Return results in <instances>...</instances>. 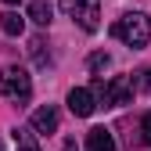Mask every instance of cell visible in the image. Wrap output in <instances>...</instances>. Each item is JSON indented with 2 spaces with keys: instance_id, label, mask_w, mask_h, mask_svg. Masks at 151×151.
I'll return each instance as SVG.
<instances>
[{
  "instance_id": "9c48e42d",
  "label": "cell",
  "mask_w": 151,
  "mask_h": 151,
  "mask_svg": "<svg viewBox=\"0 0 151 151\" xmlns=\"http://www.w3.org/2000/svg\"><path fill=\"white\" fill-rule=\"evenodd\" d=\"M11 133H14V144H18V151H40V144H36V133H32L29 126H14Z\"/></svg>"
},
{
  "instance_id": "8fae6325",
  "label": "cell",
  "mask_w": 151,
  "mask_h": 151,
  "mask_svg": "<svg viewBox=\"0 0 151 151\" xmlns=\"http://www.w3.org/2000/svg\"><path fill=\"white\" fill-rule=\"evenodd\" d=\"M43 47H47V43H43V36H36V40L29 43V50H32V61H36V65H47V61H50V54H47Z\"/></svg>"
},
{
  "instance_id": "30bf717a",
  "label": "cell",
  "mask_w": 151,
  "mask_h": 151,
  "mask_svg": "<svg viewBox=\"0 0 151 151\" xmlns=\"http://www.w3.org/2000/svg\"><path fill=\"white\" fill-rule=\"evenodd\" d=\"M50 14H54V7L47 4V0H32L29 4V18L36 25H50Z\"/></svg>"
},
{
  "instance_id": "5b68a950",
  "label": "cell",
  "mask_w": 151,
  "mask_h": 151,
  "mask_svg": "<svg viewBox=\"0 0 151 151\" xmlns=\"http://www.w3.org/2000/svg\"><path fill=\"white\" fill-rule=\"evenodd\" d=\"M93 108H97V101H93V93H90L86 86L68 90V111H72V115L86 119V115H93Z\"/></svg>"
},
{
  "instance_id": "277c9868",
  "label": "cell",
  "mask_w": 151,
  "mask_h": 151,
  "mask_svg": "<svg viewBox=\"0 0 151 151\" xmlns=\"http://www.w3.org/2000/svg\"><path fill=\"white\" fill-rule=\"evenodd\" d=\"M61 11L86 32L101 29V0H61Z\"/></svg>"
},
{
  "instance_id": "ba28073f",
  "label": "cell",
  "mask_w": 151,
  "mask_h": 151,
  "mask_svg": "<svg viewBox=\"0 0 151 151\" xmlns=\"http://www.w3.org/2000/svg\"><path fill=\"white\" fill-rule=\"evenodd\" d=\"M0 29H4L7 36H22V29H25V18L18 14V11H4V14H0Z\"/></svg>"
},
{
  "instance_id": "7c38bea8",
  "label": "cell",
  "mask_w": 151,
  "mask_h": 151,
  "mask_svg": "<svg viewBox=\"0 0 151 151\" xmlns=\"http://www.w3.org/2000/svg\"><path fill=\"white\" fill-rule=\"evenodd\" d=\"M108 65H111V58H108L104 50H97V54H90V72H104Z\"/></svg>"
},
{
  "instance_id": "52a82bcc",
  "label": "cell",
  "mask_w": 151,
  "mask_h": 151,
  "mask_svg": "<svg viewBox=\"0 0 151 151\" xmlns=\"http://www.w3.org/2000/svg\"><path fill=\"white\" fill-rule=\"evenodd\" d=\"M86 151H115V137L104 126H93L86 133Z\"/></svg>"
},
{
  "instance_id": "3957f363",
  "label": "cell",
  "mask_w": 151,
  "mask_h": 151,
  "mask_svg": "<svg viewBox=\"0 0 151 151\" xmlns=\"http://www.w3.org/2000/svg\"><path fill=\"white\" fill-rule=\"evenodd\" d=\"M0 93H4L7 101H14V104H25V101L32 97V79H29V72L18 68V65H7L4 72H0Z\"/></svg>"
},
{
  "instance_id": "7a4b0ae2",
  "label": "cell",
  "mask_w": 151,
  "mask_h": 151,
  "mask_svg": "<svg viewBox=\"0 0 151 151\" xmlns=\"http://www.w3.org/2000/svg\"><path fill=\"white\" fill-rule=\"evenodd\" d=\"M111 32H115L126 47H147V40H151V18L140 14V11H129V14H122L115 22Z\"/></svg>"
},
{
  "instance_id": "8992f818",
  "label": "cell",
  "mask_w": 151,
  "mask_h": 151,
  "mask_svg": "<svg viewBox=\"0 0 151 151\" xmlns=\"http://www.w3.org/2000/svg\"><path fill=\"white\" fill-rule=\"evenodd\" d=\"M29 129H32V133H54V129H58V108H54V104L36 108L32 119H29Z\"/></svg>"
},
{
  "instance_id": "2e32d148",
  "label": "cell",
  "mask_w": 151,
  "mask_h": 151,
  "mask_svg": "<svg viewBox=\"0 0 151 151\" xmlns=\"http://www.w3.org/2000/svg\"><path fill=\"white\" fill-rule=\"evenodd\" d=\"M0 151H4V144H0Z\"/></svg>"
},
{
  "instance_id": "6da1fadb",
  "label": "cell",
  "mask_w": 151,
  "mask_h": 151,
  "mask_svg": "<svg viewBox=\"0 0 151 151\" xmlns=\"http://www.w3.org/2000/svg\"><path fill=\"white\" fill-rule=\"evenodd\" d=\"M90 93H93V101H97V104H104V108H119V104H129V97H133V79H129V76H115L111 83L93 79Z\"/></svg>"
},
{
  "instance_id": "5bb4252c",
  "label": "cell",
  "mask_w": 151,
  "mask_h": 151,
  "mask_svg": "<svg viewBox=\"0 0 151 151\" xmlns=\"http://www.w3.org/2000/svg\"><path fill=\"white\" fill-rule=\"evenodd\" d=\"M140 86L151 93V68H144V72H140Z\"/></svg>"
},
{
  "instance_id": "4fadbf2b",
  "label": "cell",
  "mask_w": 151,
  "mask_h": 151,
  "mask_svg": "<svg viewBox=\"0 0 151 151\" xmlns=\"http://www.w3.org/2000/svg\"><path fill=\"white\" fill-rule=\"evenodd\" d=\"M140 140L151 147V111H144V119H140Z\"/></svg>"
},
{
  "instance_id": "9a60e30c",
  "label": "cell",
  "mask_w": 151,
  "mask_h": 151,
  "mask_svg": "<svg viewBox=\"0 0 151 151\" xmlns=\"http://www.w3.org/2000/svg\"><path fill=\"white\" fill-rule=\"evenodd\" d=\"M4 4H22V0H4Z\"/></svg>"
}]
</instances>
